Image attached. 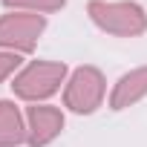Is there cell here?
Instances as JSON below:
<instances>
[{
  "instance_id": "cell-6",
  "label": "cell",
  "mask_w": 147,
  "mask_h": 147,
  "mask_svg": "<svg viewBox=\"0 0 147 147\" xmlns=\"http://www.w3.org/2000/svg\"><path fill=\"white\" fill-rule=\"evenodd\" d=\"M147 98V66H136L130 72L113 84V92H110V110L121 113V110H130L136 107L138 101Z\"/></svg>"
},
{
  "instance_id": "cell-3",
  "label": "cell",
  "mask_w": 147,
  "mask_h": 147,
  "mask_svg": "<svg viewBox=\"0 0 147 147\" xmlns=\"http://www.w3.org/2000/svg\"><path fill=\"white\" fill-rule=\"evenodd\" d=\"M107 98V78L98 66H78L63 84V107L75 115H92Z\"/></svg>"
},
{
  "instance_id": "cell-8",
  "label": "cell",
  "mask_w": 147,
  "mask_h": 147,
  "mask_svg": "<svg viewBox=\"0 0 147 147\" xmlns=\"http://www.w3.org/2000/svg\"><path fill=\"white\" fill-rule=\"evenodd\" d=\"M3 6L12 12H32V15H52L66 6V0H3Z\"/></svg>"
},
{
  "instance_id": "cell-5",
  "label": "cell",
  "mask_w": 147,
  "mask_h": 147,
  "mask_svg": "<svg viewBox=\"0 0 147 147\" xmlns=\"http://www.w3.org/2000/svg\"><path fill=\"white\" fill-rule=\"evenodd\" d=\"M63 110L52 104H32L26 107V144L29 147H46L63 133Z\"/></svg>"
},
{
  "instance_id": "cell-2",
  "label": "cell",
  "mask_w": 147,
  "mask_h": 147,
  "mask_svg": "<svg viewBox=\"0 0 147 147\" xmlns=\"http://www.w3.org/2000/svg\"><path fill=\"white\" fill-rule=\"evenodd\" d=\"M90 20L115 38H138L147 32V12L133 0H90Z\"/></svg>"
},
{
  "instance_id": "cell-1",
  "label": "cell",
  "mask_w": 147,
  "mask_h": 147,
  "mask_svg": "<svg viewBox=\"0 0 147 147\" xmlns=\"http://www.w3.org/2000/svg\"><path fill=\"white\" fill-rule=\"evenodd\" d=\"M66 78H69V69L63 61H29L15 75L12 92L20 101L43 104L46 98H52L66 84Z\"/></svg>"
},
{
  "instance_id": "cell-7",
  "label": "cell",
  "mask_w": 147,
  "mask_h": 147,
  "mask_svg": "<svg viewBox=\"0 0 147 147\" xmlns=\"http://www.w3.org/2000/svg\"><path fill=\"white\" fill-rule=\"evenodd\" d=\"M26 144V115L9 98H0V147Z\"/></svg>"
},
{
  "instance_id": "cell-9",
  "label": "cell",
  "mask_w": 147,
  "mask_h": 147,
  "mask_svg": "<svg viewBox=\"0 0 147 147\" xmlns=\"http://www.w3.org/2000/svg\"><path fill=\"white\" fill-rule=\"evenodd\" d=\"M20 55L18 52H6V49H0V84H3L6 78H12V75H18L20 72Z\"/></svg>"
},
{
  "instance_id": "cell-4",
  "label": "cell",
  "mask_w": 147,
  "mask_h": 147,
  "mask_svg": "<svg viewBox=\"0 0 147 147\" xmlns=\"http://www.w3.org/2000/svg\"><path fill=\"white\" fill-rule=\"evenodd\" d=\"M43 29H46V15L6 12V15H0V49L29 55L35 52Z\"/></svg>"
}]
</instances>
